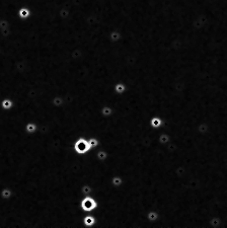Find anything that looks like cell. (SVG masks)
<instances>
[{"label":"cell","mask_w":227,"mask_h":228,"mask_svg":"<svg viewBox=\"0 0 227 228\" xmlns=\"http://www.w3.org/2000/svg\"><path fill=\"white\" fill-rule=\"evenodd\" d=\"M95 206H96L95 202L90 198L84 199V200L82 201V204H81V207L83 208V210H85V211H88V210L90 211L91 209H93Z\"/></svg>","instance_id":"2"},{"label":"cell","mask_w":227,"mask_h":228,"mask_svg":"<svg viewBox=\"0 0 227 228\" xmlns=\"http://www.w3.org/2000/svg\"><path fill=\"white\" fill-rule=\"evenodd\" d=\"M2 108H3L4 110H8L11 108V105H12V104H11V101H9V99H4L3 101H2Z\"/></svg>","instance_id":"4"},{"label":"cell","mask_w":227,"mask_h":228,"mask_svg":"<svg viewBox=\"0 0 227 228\" xmlns=\"http://www.w3.org/2000/svg\"><path fill=\"white\" fill-rule=\"evenodd\" d=\"M85 223H86V225H91L93 223V218L92 217H86L85 218Z\"/></svg>","instance_id":"6"},{"label":"cell","mask_w":227,"mask_h":228,"mask_svg":"<svg viewBox=\"0 0 227 228\" xmlns=\"http://www.w3.org/2000/svg\"><path fill=\"white\" fill-rule=\"evenodd\" d=\"M35 130H36L35 125H33V124H28L27 125V132L32 133V132H35Z\"/></svg>","instance_id":"5"},{"label":"cell","mask_w":227,"mask_h":228,"mask_svg":"<svg viewBox=\"0 0 227 228\" xmlns=\"http://www.w3.org/2000/svg\"><path fill=\"white\" fill-rule=\"evenodd\" d=\"M0 197H1L2 200H8L11 197V191L7 187L3 188V189L0 191Z\"/></svg>","instance_id":"3"},{"label":"cell","mask_w":227,"mask_h":228,"mask_svg":"<svg viewBox=\"0 0 227 228\" xmlns=\"http://www.w3.org/2000/svg\"><path fill=\"white\" fill-rule=\"evenodd\" d=\"M89 143L88 142H86L83 139H80V140H78L76 142L75 144V150L77 151L79 153H84L86 152L87 150L89 149Z\"/></svg>","instance_id":"1"}]
</instances>
